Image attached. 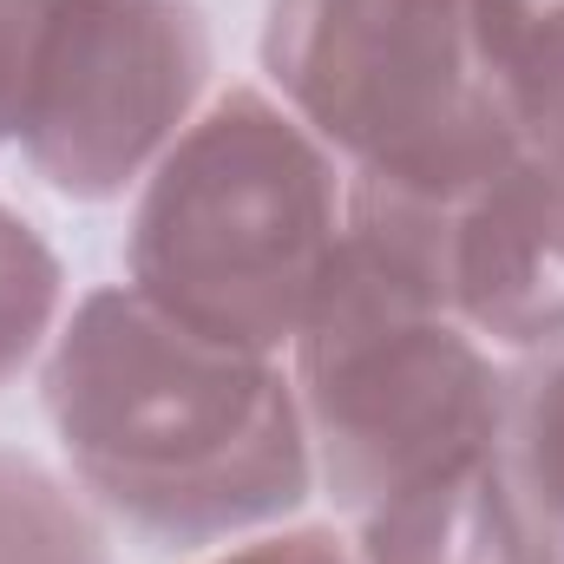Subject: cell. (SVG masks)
Returning a JSON list of instances; mask_svg holds the SVG:
<instances>
[{
    "mask_svg": "<svg viewBox=\"0 0 564 564\" xmlns=\"http://www.w3.org/2000/svg\"><path fill=\"white\" fill-rule=\"evenodd\" d=\"M59 426L119 506L171 532L295 499V433L270 381L126 302H99L66 348Z\"/></svg>",
    "mask_w": 564,
    "mask_h": 564,
    "instance_id": "obj_1",
    "label": "cell"
},
{
    "mask_svg": "<svg viewBox=\"0 0 564 564\" xmlns=\"http://www.w3.org/2000/svg\"><path fill=\"white\" fill-rule=\"evenodd\" d=\"M328 191L315 158L263 106L237 99L144 210L139 270L164 308L224 348L276 341L322 276Z\"/></svg>",
    "mask_w": 564,
    "mask_h": 564,
    "instance_id": "obj_2",
    "label": "cell"
},
{
    "mask_svg": "<svg viewBox=\"0 0 564 564\" xmlns=\"http://www.w3.org/2000/svg\"><path fill=\"white\" fill-rule=\"evenodd\" d=\"M446 20H459L453 0H276V66H289L335 139L368 151L381 177L421 184V197L446 191L426 112L440 106L479 132L459 112V40Z\"/></svg>",
    "mask_w": 564,
    "mask_h": 564,
    "instance_id": "obj_3",
    "label": "cell"
},
{
    "mask_svg": "<svg viewBox=\"0 0 564 564\" xmlns=\"http://www.w3.org/2000/svg\"><path fill=\"white\" fill-rule=\"evenodd\" d=\"M479 53L486 99L499 86L532 132L552 126L564 144V0H479Z\"/></svg>",
    "mask_w": 564,
    "mask_h": 564,
    "instance_id": "obj_4",
    "label": "cell"
},
{
    "mask_svg": "<svg viewBox=\"0 0 564 564\" xmlns=\"http://www.w3.org/2000/svg\"><path fill=\"white\" fill-rule=\"evenodd\" d=\"M525 466H532V486H539V512L552 506L564 525V375L539 394H532V440H525Z\"/></svg>",
    "mask_w": 564,
    "mask_h": 564,
    "instance_id": "obj_5",
    "label": "cell"
},
{
    "mask_svg": "<svg viewBox=\"0 0 564 564\" xmlns=\"http://www.w3.org/2000/svg\"><path fill=\"white\" fill-rule=\"evenodd\" d=\"M13 230H20V224H7V217H0V237H13ZM40 308H46V295H0V335H7L13 348H26V335H33Z\"/></svg>",
    "mask_w": 564,
    "mask_h": 564,
    "instance_id": "obj_6",
    "label": "cell"
}]
</instances>
